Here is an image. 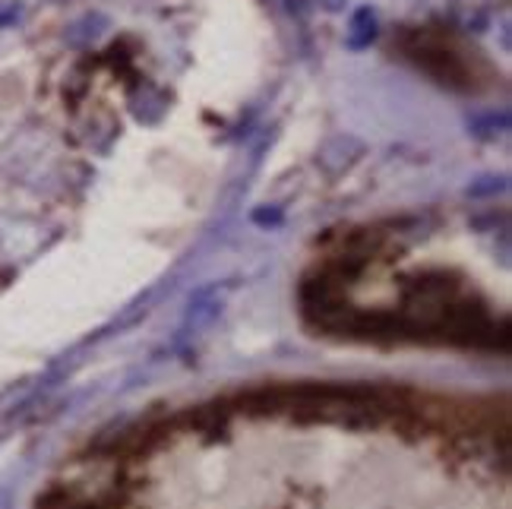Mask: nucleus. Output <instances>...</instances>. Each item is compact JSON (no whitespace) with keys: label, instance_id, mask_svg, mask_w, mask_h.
I'll return each mask as SVG.
<instances>
[{"label":"nucleus","instance_id":"f257e3e1","mask_svg":"<svg viewBox=\"0 0 512 509\" xmlns=\"http://www.w3.org/2000/svg\"><path fill=\"white\" fill-rule=\"evenodd\" d=\"M16 19H19V7H0V26L16 23Z\"/></svg>","mask_w":512,"mask_h":509}]
</instances>
